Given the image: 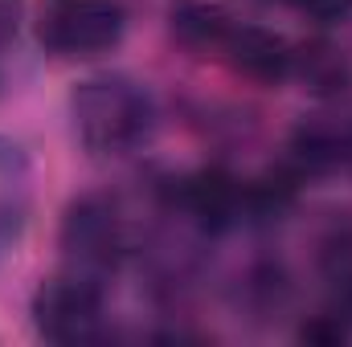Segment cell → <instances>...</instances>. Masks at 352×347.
<instances>
[{
    "instance_id": "30bf717a",
    "label": "cell",
    "mask_w": 352,
    "mask_h": 347,
    "mask_svg": "<svg viewBox=\"0 0 352 347\" xmlns=\"http://www.w3.org/2000/svg\"><path fill=\"white\" fill-rule=\"evenodd\" d=\"M234 25H238V21L230 16V8H221L217 0H173V8H168V29H173V37L184 49H192V53H213V58H221V49H226Z\"/></svg>"
},
{
    "instance_id": "277c9868",
    "label": "cell",
    "mask_w": 352,
    "mask_h": 347,
    "mask_svg": "<svg viewBox=\"0 0 352 347\" xmlns=\"http://www.w3.org/2000/svg\"><path fill=\"white\" fill-rule=\"evenodd\" d=\"M29 315L50 344H90L102 335V282L66 270L37 286Z\"/></svg>"
},
{
    "instance_id": "9c48e42d",
    "label": "cell",
    "mask_w": 352,
    "mask_h": 347,
    "mask_svg": "<svg viewBox=\"0 0 352 347\" xmlns=\"http://www.w3.org/2000/svg\"><path fill=\"white\" fill-rule=\"evenodd\" d=\"M291 78L316 98H344L352 90V62L328 37H311L291 49Z\"/></svg>"
},
{
    "instance_id": "7c38bea8",
    "label": "cell",
    "mask_w": 352,
    "mask_h": 347,
    "mask_svg": "<svg viewBox=\"0 0 352 347\" xmlns=\"http://www.w3.org/2000/svg\"><path fill=\"white\" fill-rule=\"evenodd\" d=\"M352 327L336 315V311H328V315H311L303 327H299V344H311V347H340L349 344Z\"/></svg>"
},
{
    "instance_id": "5b68a950",
    "label": "cell",
    "mask_w": 352,
    "mask_h": 347,
    "mask_svg": "<svg viewBox=\"0 0 352 347\" xmlns=\"http://www.w3.org/2000/svg\"><path fill=\"white\" fill-rule=\"evenodd\" d=\"M287 164L303 180L352 176V115L349 119H307L287 143Z\"/></svg>"
},
{
    "instance_id": "3957f363",
    "label": "cell",
    "mask_w": 352,
    "mask_h": 347,
    "mask_svg": "<svg viewBox=\"0 0 352 347\" xmlns=\"http://www.w3.org/2000/svg\"><path fill=\"white\" fill-rule=\"evenodd\" d=\"M127 12L119 0H50L37 21V41L58 58H94L123 41Z\"/></svg>"
},
{
    "instance_id": "52a82bcc",
    "label": "cell",
    "mask_w": 352,
    "mask_h": 347,
    "mask_svg": "<svg viewBox=\"0 0 352 347\" xmlns=\"http://www.w3.org/2000/svg\"><path fill=\"white\" fill-rule=\"evenodd\" d=\"M291 41L270 33L263 25H234L226 49H221V62L230 70H238L242 78L250 82H263V86H278L291 78Z\"/></svg>"
},
{
    "instance_id": "6da1fadb",
    "label": "cell",
    "mask_w": 352,
    "mask_h": 347,
    "mask_svg": "<svg viewBox=\"0 0 352 347\" xmlns=\"http://www.w3.org/2000/svg\"><path fill=\"white\" fill-rule=\"evenodd\" d=\"M70 119L90 156H131L152 139L156 127V102L152 94L123 78V74H98L78 82L70 94Z\"/></svg>"
},
{
    "instance_id": "4fadbf2b",
    "label": "cell",
    "mask_w": 352,
    "mask_h": 347,
    "mask_svg": "<svg viewBox=\"0 0 352 347\" xmlns=\"http://www.w3.org/2000/svg\"><path fill=\"white\" fill-rule=\"evenodd\" d=\"M295 12L311 16L316 25H340L352 12V0H287Z\"/></svg>"
},
{
    "instance_id": "8fae6325",
    "label": "cell",
    "mask_w": 352,
    "mask_h": 347,
    "mask_svg": "<svg viewBox=\"0 0 352 347\" xmlns=\"http://www.w3.org/2000/svg\"><path fill=\"white\" fill-rule=\"evenodd\" d=\"M320 278L328 286L332 311L352 327V225H336L320 241Z\"/></svg>"
},
{
    "instance_id": "ba28073f",
    "label": "cell",
    "mask_w": 352,
    "mask_h": 347,
    "mask_svg": "<svg viewBox=\"0 0 352 347\" xmlns=\"http://www.w3.org/2000/svg\"><path fill=\"white\" fill-rule=\"evenodd\" d=\"M33 204V168L29 156L0 135V258L21 241Z\"/></svg>"
},
{
    "instance_id": "8992f818",
    "label": "cell",
    "mask_w": 352,
    "mask_h": 347,
    "mask_svg": "<svg viewBox=\"0 0 352 347\" xmlns=\"http://www.w3.org/2000/svg\"><path fill=\"white\" fill-rule=\"evenodd\" d=\"M176 204L205 229V233H221L230 225L242 221V204H246V184L226 168H201V172L184 176L176 184Z\"/></svg>"
},
{
    "instance_id": "7a4b0ae2",
    "label": "cell",
    "mask_w": 352,
    "mask_h": 347,
    "mask_svg": "<svg viewBox=\"0 0 352 347\" xmlns=\"http://www.w3.org/2000/svg\"><path fill=\"white\" fill-rule=\"evenodd\" d=\"M58 246L70 274L107 282L127 254V225H123L119 204L102 192H87L70 200L62 229H58Z\"/></svg>"
},
{
    "instance_id": "5bb4252c",
    "label": "cell",
    "mask_w": 352,
    "mask_h": 347,
    "mask_svg": "<svg viewBox=\"0 0 352 347\" xmlns=\"http://www.w3.org/2000/svg\"><path fill=\"white\" fill-rule=\"evenodd\" d=\"M16 0H0V37H8L12 29H16Z\"/></svg>"
}]
</instances>
